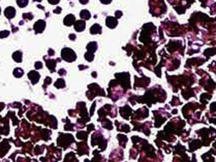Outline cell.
Segmentation results:
<instances>
[{
	"label": "cell",
	"mask_w": 216,
	"mask_h": 162,
	"mask_svg": "<svg viewBox=\"0 0 216 162\" xmlns=\"http://www.w3.org/2000/svg\"><path fill=\"white\" fill-rule=\"evenodd\" d=\"M61 57L64 60H66V61H68V62L74 61L76 58V54L74 53V52L72 51V49L68 48H64L62 50Z\"/></svg>",
	"instance_id": "1"
},
{
	"label": "cell",
	"mask_w": 216,
	"mask_h": 162,
	"mask_svg": "<svg viewBox=\"0 0 216 162\" xmlns=\"http://www.w3.org/2000/svg\"><path fill=\"white\" fill-rule=\"evenodd\" d=\"M45 27V22L44 20H40L38 22H36L34 25V29L36 33L42 32Z\"/></svg>",
	"instance_id": "2"
},
{
	"label": "cell",
	"mask_w": 216,
	"mask_h": 162,
	"mask_svg": "<svg viewBox=\"0 0 216 162\" xmlns=\"http://www.w3.org/2000/svg\"><path fill=\"white\" fill-rule=\"evenodd\" d=\"M28 76H29V79L32 80V82L33 84L36 83L38 81V80H39L40 78L39 74H38V72L34 71L29 72V74H28Z\"/></svg>",
	"instance_id": "3"
},
{
	"label": "cell",
	"mask_w": 216,
	"mask_h": 162,
	"mask_svg": "<svg viewBox=\"0 0 216 162\" xmlns=\"http://www.w3.org/2000/svg\"><path fill=\"white\" fill-rule=\"evenodd\" d=\"M117 20L116 19H115V18H113V17H108L107 18V19H106V25L108 27H110V28H111V29H113V28H115V27L117 26Z\"/></svg>",
	"instance_id": "4"
},
{
	"label": "cell",
	"mask_w": 216,
	"mask_h": 162,
	"mask_svg": "<svg viewBox=\"0 0 216 162\" xmlns=\"http://www.w3.org/2000/svg\"><path fill=\"white\" fill-rule=\"evenodd\" d=\"M85 23L83 20H78L74 24V29L77 32H82L85 29Z\"/></svg>",
	"instance_id": "5"
},
{
	"label": "cell",
	"mask_w": 216,
	"mask_h": 162,
	"mask_svg": "<svg viewBox=\"0 0 216 162\" xmlns=\"http://www.w3.org/2000/svg\"><path fill=\"white\" fill-rule=\"evenodd\" d=\"M5 15L8 19H12L13 18L16 13V10L15 9L12 8V7H8L5 10Z\"/></svg>",
	"instance_id": "6"
},
{
	"label": "cell",
	"mask_w": 216,
	"mask_h": 162,
	"mask_svg": "<svg viewBox=\"0 0 216 162\" xmlns=\"http://www.w3.org/2000/svg\"><path fill=\"white\" fill-rule=\"evenodd\" d=\"M74 20H75L74 16L72 15V14H69L68 16H66V17L64 19V23L67 26H70L74 23Z\"/></svg>",
	"instance_id": "7"
},
{
	"label": "cell",
	"mask_w": 216,
	"mask_h": 162,
	"mask_svg": "<svg viewBox=\"0 0 216 162\" xmlns=\"http://www.w3.org/2000/svg\"><path fill=\"white\" fill-rule=\"evenodd\" d=\"M97 47H98L97 43H96V42H90V43L87 45V50H88V52L93 53L94 52H96V49H97Z\"/></svg>",
	"instance_id": "8"
},
{
	"label": "cell",
	"mask_w": 216,
	"mask_h": 162,
	"mask_svg": "<svg viewBox=\"0 0 216 162\" xmlns=\"http://www.w3.org/2000/svg\"><path fill=\"white\" fill-rule=\"evenodd\" d=\"M101 30H102L101 26H100L98 24H95L92 27L90 32L92 34H97L99 33H101Z\"/></svg>",
	"instance_id": "9"
},
{
	"label": "cell",
	"mask_w": 216,
	"mask_h": 162,
	"mask_svg": "<svg viewBox=\"0 0 216 162\" xmlns=\"http://www.w3.org/2000/svg\"><path fill=\"white\" fill-rule=\"evenodd\" d=\"M80 16L82 19H84L85 20H88L90 19V16H91V14L89 12L88 10H82L80 14Z\"/></svg>",
	"instance_id": "10"
},
{
	"label": "cell",
	"mask_w": 216,
	"mask_h": 162,
	"mask_svg": "<svg viewBox=\"0 0 216 162\" xmlns=\"http://www.w3.org/2000/svg\"><path fill=\"white\" fill-rule=\"evenodd\" d=\"M21 57H22V53L19 51L14 52L13 54V59L16 62H21Z\"/></svg>",
	"instance_id": "11"
},
{
	"label": "cell",
	"mask_w": 216,
	"mask_h": 162,
	"mask_svg": "<svg viewBox=\"0 0 216 162\" xmlns=\"http://www.w3.org/2000/svg\"><path fill=\"white\" fill-rule=\"evenodd\" d=\"M55 86L57 87H58V88H62V87H65V82H64V80H62V79H59V80L56 82V83L55 84Z\"/></svg>",
	"instance_id": "12"
},
{
	"label": "cell",
	"mask_w": 216,
	"mask_h": 162,
	"mask_svg": "<svg viewBox=\"0 0 216 162\" xmlns=\"http://www.w3.org/2000/svg\"><path fill=\"white\" fill-rule=\"evenodd\" d=\"M23 70H22L21 69H20V68H17V69L14 70V75L15 76H16L17 78H19V77H20V76H23Z\"/></svg>",
	"instance_id": "13"
},
{
	"label": "cell",
	"mask_w": 216,
	"mask_h": 162,
	"mask_svg": "<svg viewBox=\"0 0 216 162\" xmlns=\"http://www.w3.org/2000/svg\"><path fill=\"white\" fill-rule=\"evenodd\" d=\"M17 4L20 8H23L28 4V0H17Z\"/></svg>",
	"instance_id": "14"
},
{
	"label": "cell",
	"mask_w": 216,
	"mask_h": 162,
	"mask_svg": "<svg viewBox=\"0 0 216 162\" xmlns=\"http://www.w3.org/2000/svg\"><path fill=\"white\" fill-rule=\"evenodd\" d=\"M85 59H86L88 61H92V60L93 59V57H94V56H93V53L87 52V53H86V54H85Z\"/></svg>",
	"instance_id": "15"
},
{
	"label": "cell",
	"mask_w": 216,
	"mask_h": 162,
	"mask_svg": "<svg viewBox=\"0 0 216 162\" xmlns=\"http://www.w3.org/2000/svg\"><path fill=\"white\" fill-rule=\"evenodd\" d=\"M76 136L79 139H84V138H87V134L84 131H80L77 134Z\"/></svg>",
	"instance_id": "16"
},
{
	"label": "cell",
	"mask_w": 216,
	"mask_h": 162,
	"mask_svg": "<svg viewBox=\"0 0 216 162\" xmlns=\"http://www.w3.org/2000/svg\"><path fill=\"white\" fill-rule=\"evenodd\" d=\"M9 35V32L8 31H4V32H0V38H6Z\"/></svg>",
	"instance_id": "17"
},
{
	"label": "cell",
	"mask_w": 216,
	"mask_h": 162,
	"mask_svg": "<svg viewBox=\"0 0 216 162\" xmlns=\"http://www.w3.org/2000/svg\"><path fill=\"white\" fill-rule=\"evenodd\" d=\"M48 2H49L50 4H53V5L57 4H58L59 2V0H48Z\"/></svg>",
	"instance_id": "18"
},
{
	"label": "cell",
	"mask_w": 216,
	"mask_h": 162,
	"mask_svg": "<svg viewBox=\"0 0 216 162\" xmlns=\"http://www.w3.org/2000/svg\"><path fill=\"white\" fill-rule=\"evenodd\" d=\"M42 63L41 62H37L36 63V69H40V68H42Z\"/></svg>",
	"instance_id": "19"
},
{
	"label": "cell",
	"mask_w": 216,
	"mask_h": 162,
	"mask_svg": "<svg viewBox=\"0 0 216 162\" xmlns=\"http://www.w3.org/2000/svg\"><path fill=\"white\" fill-rule=\"evenodd\" d=\"M115 16H116V17L117 18H120L121 16H122V12H121V11H117L116 12H115Z\"/></svg>",
	"instance_id": "20"
},
{
	"label": "cell",
	"mask_w": 216,
	"mask_h": 162,
	"mask_svg": "<svg viewBox=\"0 0 216 162\" xmlns=\"http://www.w3.org/2000/svg\"><path fill=\"white\" fill-rule=\"evenodd\" d=\"M102 3L105 4H110L112 0H100Z\"/></svg>",
	"instance_id": "21"
},
{
	"label": "cell",
	"mask_w": 216,
	"mask_h": 162,
	"mask_svg": "<svg viewBox=\"0 0 216 162\" xmlns=\"http://www.w3.org/2000/svg\"><path fill=\"white\" fill-rule=\"evenodd\" d=\"M61 10V8H59V7H57V9L54 10V12H55V13H60Z\"/></svg>",
	"instance_id": "22"
},
{
	"label": "cell",
	"mask_w": 216,
	"mask_h": 162,
	"mask_svg": "<svg viewBox=\"0 0 216 162\" xmlns=\"http://www.w3.org/2000/svg\"><path fill=\"white\" fill-rule=\"evenodd\" d=\"M93 129H94V127H93V124H91V125H89L88 126V131H89V132L92 130H93Z\"/></svg>",
	"instance_id": "23"
},
{
	"label": "cell",
	"mask_w": 216,
	"mask_h": 162,
	"mask_svg": "<svg viewBox=\"0 0 216 162\" xmlns=\"http://www.w3.org/2000/svg\"><path fill=\"white\" fill-rule=\"evenodd\" d=\"M69 38H70V39L72 40H74V39L76 38V36L74 34H70L69 36Z\"/></svg>",
	"instance_id": "24"
},
{
	"label": "cell",
	"mask_w": 216,
	"mask_h": 162,
	"mask_svg": "<svg viewBox=\"0 0 216 162\" xmlns=\"http://www.w3.org/2000/svg\"><path fill=\"white\" fill-rule=\"evenodd\" d=\"M79 1H80V2L82 4H87L88 1H89V0H79Z\"/></svg>",
	"instance_id": "25"
},
{
	"label": "cell",
	"mask_w": 216,
	"mask_h": 162,
	"mask_svg": "<svg viewBox=\"0 0 216 162\" xmlns=\"http://www.w3.org/2000/svg\"><path fill=\"white\" fill-rule=\"evenodd\" d=\"M36 1H41L42 0H35Z\"/></svg>",
	"instance_id": "26"
},
{
	"label": "cell",
	"mask_w": 216,
	"mask_h": 162,
	"mask_svg": "<svg viewBox=\"0 0 216 162\" xmlns=\"http://www.w3.org/2000/svg\"><path fill=\"white\" fill-rule=\"evenodd\" d=\"M0 11H1V9H0Z\"/></svg>",
	"instance_id": "27"
}]
</instances>
